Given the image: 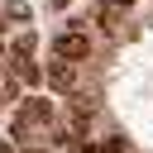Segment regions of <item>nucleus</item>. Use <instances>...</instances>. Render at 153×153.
<instances>
[{
  "label": "nucleus",
  "instance_id": "1",
  "mask_svg": "<svg viewBox=\"0 0 153 153\" xmlns=\"http://www.w3.org/2000/svg\"><path fill=\"white\" fill-rule=\"evenodd\" d=\"M53 53H57L62 62H81V57L91 53V43H86L81 33H57V43H53Z\"/></svg>",
  "mask_w": 153,
  "mask_h": 153
},
{
  "label": "nucleus",
  "instance_id": "2",
  "mask_svg": "<svg viewBox=\"0 0 153 153\" xmlns=\"http://www.w3.org/2000/svg\"><path fill=\"white\" fill-rule=\"evenodd\" d=\"M48 81H53V91H72V86H76V72H72V62H62V57H57V62L48 67Z\"/></svg>",
  "mask_w": 153,
  "mask_h": 153
},
{
  "label": "nucleus",
  "instance_id": "3",
  "mask_svg": "<svg viewBox=\"0 0 153 153\" xmlns=\"http://www.w3.org/2000/svg\"><path fill=\"white\" fill-rule=\"evenodd\" d=\"M24 120H38V124H48V120H53V105H48V100H29Z\"/></svg>",
  "mask_w": 153,
  "mask_h": 153
},
{
  "label": "nucleus",
  "instance_id": "4",
  "mask_svg": "<svg viewBox=\"0 0 153 153\" xmlns=\"http://www.w3.org/2000/svg\"><path fill=\"white\" fill-rule=\"evenodd\" d=\"M10 53H14V57H29V53H33V38H29V33H24V38H14V48H10Z\"/></svg>",
  "mask_w": 153,
  "mask_h": 153
},
{
  "label": "nucleus",
  "instance_id": "5",
  "mask_svg": "<svg viewBox=\"0 0 153 153\" xmlns=\"http://www.w3.org/2000/svg\"><path fill=\"white\" fill-rule=\"evenodd\" d=\"M19 72H24V81H29V86H38V81H43V72H38V67H29L24 57H19Z\"/></svg>",
  "mask_w": 153,
  "mask_h": 153
},
{
  "label": "nucleus",
  "instance_id": "6",
  "mask_svg": "<svg viewBox=\"0 0 153 153\" xmlns=\"http://www.w3.org/2000/svg\"><path fill=\"white\" fill-rule=\"evenodd\" d=\"M96 153H124V139H105V143H100Z\"/></svg>",
  "mask_w": 153,
  "mask_h": 153
}]
</instances>
